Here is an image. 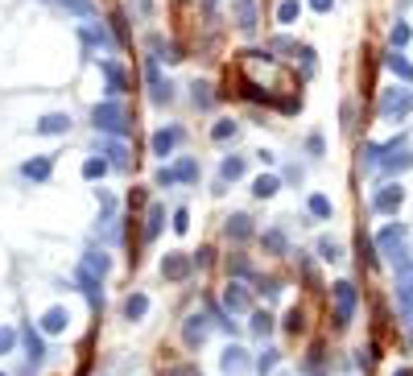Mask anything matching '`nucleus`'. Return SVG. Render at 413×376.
Wrapping results in <instances>:
<instances>
[{
	"mask_svg": "<svg viewBox=\"0 0 413 376\" xmlns=\"http://www.w3.org/2000/svg\"><path fill=\"white\" fill-rule=\"evenodd\" d=\"M331 4H335V0H310V9H315V13H331Z\"/></svg>",
	"mask_w": 413,
	"mask_h": 376,
	"instance_id": "obj_44",
	"label": "nucleus"
},
{
	"mask_svg": "<svg viewBox=\"0 0 413 376\" xmlns=\"http://www.w3.org/2000/svg\"><path fill=\"white\" fill-rule=\"evenodd\" d=\"M413 112V92L409 87H389L380 95V116L392 120V116H409Z\"/></svg>",
	"mask_w": 413,
	"mask_h": 376,
	"instance_id": "obj_2",
	"label": "nucleus"
},
{
	"mask_svg": "<svg viewBox=\"0 0 413 376\" xmlns=\"http://www.w3.org/2000/svg\"><path fill=\"white\" fill-rule=\"evenodd\" d=\"M162 219H166V207H162V203H153V207H149V223H145V240H157Z\"/></svg>",
	"mask_w": 413,
	"mask_h": 376,
	"instance_id": "obj_21",
	"label": "nucleus"
},
{
	"mask_svg": "<svg viewBox=\"0 0 413 376\" xmlns=\"http://www.w3.org/2000/svg\"><path fill=\"white\" fill-rule=\"evenodd\" d=\"M25 348H29V355H33V360H42V339H38L33 331H25Z\"/></svg>",
	"mask_w": 413,
	"mask_h": 376,
	"instance_id": "obj_38",
	"label": "nucleus"
},
{
	"mask_svg": "<svg viewBox=\"0 0 413 376\" xmlns=\"http://www.w3.org/2000/svg\"><path fill=\"white\" fill-rule=\"evenodd\" d=\"M236 133H240V124H236V120H219L215 128H211V137H215V141H232Z\"/></svg>",
	"mask_w": 413,
	"mask_h": 376,
	"instance_id": "obj_29",
	"label": "nucleus"
},
{
	"mask_svg": "<svg viewBox=\"0 0 413 376\" xmlns=\"http://www.w3.org/2000/svg\"><path fill=\"white\" fill-rule=\"evenodd\" d=\"M195 104L198 108H211V87L207 83H195Z\"/></svg>",
	"mask_w": 413,
	"mask_h": 376,
	"instance_id": "obj_37",
	"label": "nucleus"
},
{
	"mask_svg": "<svg viewBox=\"0 0 413 376\" xmlns=\"http://www.w3.org/2000/svg\"><path fill=\"white\" fill-rule=\"evenodd\" d=\"M318 253H322V260H343V248L335 240H318Z\"/></svg>",
	"mask_w": 413,
	"mask_h": 376,
	"instance_id": "obj_34",
	"label": "nucleus"
},
{
	"mask_svg": "<svg viewBox=\"0 0 413 376\" xmlns=\"http://www.w3.org/2000/svg\"><path fill=\"white\" fill-rule=\"evenodd\" d=\"M21 174L25 178H33V182H46L50 174H54V162H50V157H33V162L21 165Z\"/></svg>",
	"mask_w": 413,
	"mask_h": 376,
	"instance_id": "obj_19",
	"label": "nucleus"
},
{
	"mask_svg": "<svg viewBox=\"0 0 413 376\" xmlns=\"http://www.w3.org/2000/svg\"><path fill=\"white\" fill-rule=\"evenodd\" d=\"M331 298H335V327H347L351 314H356V285L339 282L335 289H331Z\"/></svg>",
	"mask_w": 413,
	"mask_h": 376,
	"instance_id": "obj_3",
	"label": "nucleus"
},
{
	"mask_svg": "<svg viewBox=\"0 0 413 376\" xmlns=\"http://www.w3.org/2000/svg\"><path fill=\"white\" fill-rule=\"evenodd\" d=\"M252 219L248 215H236V219H227V236H236V240H244V236H252V228H248Z\"/></svg>",
	"mask_w": 413,
	"mask_h": 376,
	"instance_id": "obj_30",
	"label": "nucleus"
},
{
	"mask_svg": "<svg viewBox=\"0 0 413 376\" xmlns=\"http://www.w3.org/2000/svg\"><path fill=\"white\" fill-rule=\"evenodd\" d=\"M103 174H108V162H103V157H87V162H83V178H87V182H99Z\"/></svg>",
	"mask_w": 413,
	"mask_h": 376,
	"instance_id": "obj_24",
	"label": "nucleus"
},
{
	"mask_svg": "<svg viewBox=\"0 0 413 376\" xmlns=\"http://www.w3.org/2000/svg\"><path fill=\"white\" fill-rule=\"evenodd\" d=\"M397 302H401L405 314H413V277H405V282L397 285Z\"/></svg>",
	"mask_w": 413,
	"mask_h": 376,
	"instance_id": "obj_28",
	"label": "nucleus"
},
{
	"mask_svg": "<svg viewBox=\"0 0 413 376\" xmlns=\"http://www.w3.org/2000/svg\"><path fill=\"white\" fill-rule=\"evenodd\" d=\"M186 219H191V215H186V207H178V211H174V232H186V228H191Z\"/></svg>",
	"mask_w": 413,
	"mask_h": 376,
	"instance_id": "obj_42",
	"label": "nucleus"
},
{
	"mask_svg": "<svg viewBox=\"0 0 413 376\" xmlns=\"http://www.w3.org/2000/svg\"><path fill=\"white\" fill-rule=\"evenodd\" d=\"M13 343H17V331H9V327H4V331H0V355H4V352H13Z\"/></svg>",
	"mask_w": 413,
	"mask_h": 376,
	"instance_id": "obj_39",
	"label": "nucleus"
},
{
	"mask_svg": "<svg viewBox=\"0 0 413 376\" xmlns=\"http://www.w3.org/2000/svg\"><path fill=\"white\" fill-rule=\"evenodd\" d=\"M195 178H198V162H195V157H182V162L170 165V170H166V165L157 170V187H174V182H195Z\"/></svg>",
	"mask_w": 413,
	"mask_h": 376,
	"instance_id": "obj_4",
	"label": "nucleus"
},
{
	"mask_svg": "<svg viewBox=\"0 0 413 376\" xmlns=\"http://www.w3.org/2000/svg\"><path fill=\"white\" fill-rule=\"evenodd\" d=\"M219 174H223V182H236V178H244V157H223Z\"/></svg>",
	"mask_w": 413,
	"mask_h": 376,
	"instance_id": "obj_22",
	"label": "nucleus"
},
{
	"mask_svg": "<svg viewBox=\"0 0 413 376\" xmlns=\"http://www.w3.org/2000/svg\"><path fill=\"white\" fill-rule=\"evenodd\" d=\"M0 376H4V372H0Z\"/></svg>",
	"mask_w": 413,
	"mask_h": 376,
	"instance_id": "obj_46",
	"label": "nucleus"
},
{
	"mask_svg": "<svg viewBox=\"0 0 413 376\" xmlns=\"http://www.w3.org/2000/svg\"><path fill=\"white\" fill-rule=\"evenodd\" d=\"M298 13H302V4H298V0H281V4H277V21H281V25H293V21H298Z\"/></svg>",
	"mask_w": 413,
	"mask_h": 376,
	"instance_id": "obj_25",
	"label": "nucleus"
},
{
	"mask_svg": "<svg viewBox=\"0 0 413 376\" xmlns=\"http://www.w3.org/2000/svg\"><path fill=\"white\" fill-rule=\"evenodd\" d=\"M268 327H273L268 314H252V331H256V335H268Z\"/></svg>",
	"mask_w": 413,
	"mask_h": 376,
	"instance_id": "obj_40",
	"label": "nucleus"
},
{
	"mask_svg": "<svg viewBox=\"0 0 413 376\" xmlns=\"http://www.w3.org/2000/svg\"><path fill=\"white\" fill-rule=\"evenodd\" d=\"M409 38H413V33H409V25H405V21H397V25L389 29V42H392V50H405V46H409Z\"/></svg>",
	"mask_w": 413,
	"mask_h": 376,
	"instance_id": "obj_26",
	"label": "nucleus"
},
{
	"mask_svg": "<svg viewBox=\"0 0 413 376\" xmlns=\"http://www.w3.org/2000/svg\"><path fill=\"white\" fill-rule=\"evenodd\" d=\"M124 314H128V319H145L149 314V298L145 294H132V298L124 302Z\"/></svg>",
	"mask_w": 413,
	"mask_h": 376,
	"instance_id": "obj_23",
	"label": "nucleus"
},
{
	"mask_svg": "<svg viewBox=\"0 0 413 376\" xmlns=\"http://www.w3.org/2000/svg\"><path fill=\"white\" fill-rule=\"evenodd\" d=\"M99 71H103V79H108V92H112V99H120L124 92V74L116 62H108V58H99Z\"/></svg>",
	"mask_w": 413,
	"mask_h": 376,
	"instance_id": "obj_18",
	"label": "nucleus"
},
{
	"mask_svg": "<svg viewBox=\"0 0 413 376\" xmlns=\"http://www.w3.org/2000/svg\"><path fill=\"white\" fill-rule=\"evenodd\" d=\"M219 364H223V372L227 376H244L248 372V352H244V348H227Z\"/></svg>",
	"mask_w": 413,
	"mask_h": 376,
	"instance_id": "obj_11",
	"label": "nucleus"
},
{
	"mask_svg": "<svg viewBox=\"0 0 413 376\" xmlns=\"http://www.w3.org/2000/svg\"><path fill=\"white\" fill-rule=\"evenodd\" d=\"M62 9H71V13H79V17H87L91 13V0H58Z\"/></svg>",
	"mask_w": 413,
	"mask_h": 376,
	"instance_id": "obj_36",
	"label": "nucleus"
},
{
	"mask_svg": "<svg viewBox=\"0 0 413 376\" xmlns=\"http://www.w3.org/2000/svg\"><path fill=\"white\" fill-rule=\"evenodd\" d=\"M265 248H273V253H285V232H265Z\"/></svg>",
	"mask_w": 413,
	"mask_h": 376,
	"instance_id": "obj_35",
	"label": "nucleus"
},
{
	"mask_svg": "<svg viewBox=\"0 0 413 376\" xmlns=\"http://www.w3.org/2000/svg\"><path fill=\"white\" fill-rule=\"evenodd\" d=\"M232 13H236V25L244 33L256 29V0H232Z\"/></svg>",
	"mask_w": 413,
	"mask_h": 376,
	"instance_id": "obj_10",
	"label": "nucleus"
},
{
	"mask_svg": "<svg viewBox=\"0 0 413 376\" xmlns=\"http://www.w3.org/2000/svg\"><path fill=\"white\" fill-rule=\"evenodd\" d=\"M306 207H310L315 219H331V199H327V194H310V203H306Z\"/></svg>",
	"mask_w": 413,
	"mask_h": 376,
	"instance_id": "obj_27",
	"label": "nucleus"
},
{
	"mask_svg": "<svg viewBox=\"0 0 413 376\" xmlns=\"http://www.w3.org/2000/svg\"><path fill=\"white\" fill-rule=\"evenodd\" d=\"M74 277H79V285H83L87 302H91V306H99V302H103V294H99V277L91 273V269H83V265H79V273H74Z\"/></svg>",
	"mask_w": 413,
	"mask_h": 376,
	"instance_id": "obj_16",
	"label": "nucleus"
},
{
	"mask_svg": "<svg viewBox=\"0 0 413 376\" xmlns=\"http://www.w3.org/2000/svg\"><path fill=\"white\" fill-rule=\"evenodd\" d=\"M223 306H227V310H232V314H244V310H248V289H244L240 282H227V289H223Z\"/></svg>",
	"mask_w": 413,
	"mask_h": 376,
	"instance_id": "obj_9",
	"label": "nucleus"
},
{
	"mask_svg": "<svg viewBox=\"0 0 413 376\" xmlns=\"http://www.w3.org/2000/svg\"><path fill=\"white\" fill-rule=\"evenodd\" d=\"M145 79H149V92L157 104H170V83H162V71H157V58H149L145 62Z\"/></svg>",
	"mask_w": 413,
	"mask_h": 376,
	"instance_id": "obj_8",
	"label": "nucleus"
},
{
	"mask_svg": "<svg viewBox=\"0 0 413 376\" xmlns=\"http://www.w3.org/2000/svg\"><path fill=\"white\" fill-rule=\"evenodd\" d=\"M401 240H405V228H401V223H389V228H380V236H376V244H380V248H385L389 257H397Z\"/></svg>",
	"mask_w": 413,
	"mask_h": 376,
	"instance_id": "obj_14",
	"label": "nucleus"
},
{
	"mask_svg": "<svg viewBox=\"0 0 413 376\" xmlns=\"http://www.w3.org/2000/svg\"><path fill=\"white\" fill-rule=\"evenodd\" d=\"M182 339H186L191 348H198V343L207 339V319H203V314H191V319H186V327H182Z\"/></svg>",
	"mask_w": 413,
	"mask_h": 376,
	"instance_id": "obj_17",
	"label": "nucleus"
},
{
	"mask_svg": "<svg viewBox=\"0 0 413 376\" xmlns=\"http://www.w3.org/2000/svg\"><path fill=\"white\" fill-rule=\"evenodd\" d=\"M397 376H413V368H397Z\"/></svg>",
	"mask_w": 413,
	"mask_h": 376,
	"instance_id": "obj_45",
	"label": "nucleus"
},
{
	"mask_svg": "<svg viewBox=\"0 0 413 376\" xmlns=\"http://www.w3.org/2000/svg\"><path fill=\"white\" fill-rule=\"evenodd\" d=\"M33 133L38 137H62V133H71V116L67 112H46V116L33 124Z\"/></svg>",
	"mask_w": 413,
	"mask_h": 376,
	"instance_id": "obj_6",
	"label": "nucleus"
},
{
	"mask_svg": "<svg viewBox=\"0 0 413 376\" xmlns=\"http://www.w3.org/2000/svg\"><path fill=\"white\" fill-rule=\"evenodd\" d=\"M277 190H281V182H277L273 174H261V178L252 182V194H256V199H273Z\"/></svg>",
	"mask_w": 413,
	"mask_h": 376,
	"instance_id": "obj_20",
	"label": "nucleus"
},
{
	"mask_svg": "<svg viewBox=\"0 0 413 376\" xmlns=\"http://www.w3.org/2000/svg\"><path fill=\"white\" fill-rule=\"evenodd\" d=\"M385 67H389V71L397 74L401 83H409V87H413V62L405 58V54H401V50H392L389 58H385Z\"/></svg>",
	"mask_w": 413,
	"mask_h": 376,
	"instance_id": "obj_15",
	"label": "nucleus"
},
{
	"mask_svg": "<svg viewBox=\"0 0 413 376\" xmlns=\"http://www.w3.org/2000/svg\"><path fill=\"white\" fill-rule=\"evenodd\" d=\"M409 165H413V153H397V157L385 162V174H401V170H409Z\"/></svg>",
	"mask_w": 413,
	"mask_h": 376,
	"instance_id": "obj_33",
	"label": "nucleus"
},
{
	"mask_svg": "<svg viewBox=\"0 0 413 376\" xmlns=\"http://www.w3.org/2000/svg\"><path fill=\"white\" fill-rule=\"evenodd\" d=\"M401 203H405V190H401V182L380 187L376 194H372V211H380V215H397V211H401Z\"/></svg>",
	"mask_w": 413,
	"mask_h": 376,
	"instance_id": "obj_5",
	"label": "nucleus"
},
{
	"mask_svg": "<svg viewBox=\"0 0 413 376\" xmlns=\"http://www.w3.org/2000/svg\"><path fill=\"white\" fill-rule=\"evenodd\" d=\"M178 141H182V128H157L153 141H149V149H153V157H170Z\"/></svg>",
	"mask_w": 413,
	"mask_h": 376,
	"instance_id": "obj_7",
	"label": "nucleus"
},
{
	"mask_svg": "<svg viewBox=\"0 0 413 376\" xmlns=\"http://www.w3.org/2000/svg\"><path fill=\"white\" fill-rule=\"evenodd\" d=\"M191 273V260L182 257V253H170V257L162 260V277H170V282H182Z\"/></svg>",
	"mask_w": 413,
	"mask_h": 376,
	"instance_id": "obj_12",
	"label": "nucleus"
},
{
	"mask_svg": "<svg viewBox=\"0 0 413 376\" xmlns=\"http://www.w3.org/2000/svg\"><path fill=\"white\" fill-rule=\"evenodd\" d=\"M99 153L112 157V165H124V145L120 141H99Z\"/></svg>",
	"mask_w": 413,
	"mask_h": 376,
	"instance_id": "obj_32",
	"label": "nucleus"
},
{
	"mask_svg": "<svg viewBox=\"0 0 413 376\" xmlns=\"http://www.w3.org/2000/svg\"><path fill=\"white\" fill-rule=\"evenodd\" d=\"M256 368H261V376H265V372H273V368H277V352H265L261 360H256Z\"/></svg>",
	"mask_w": 413,
	"mask_h": 376,
	"instance_id": "obj_41",
	"label": "nucleus"
},
{
	"mask_svg": "<svg viewBox=\"0 0 413 376\" xmlns=\"http://www.w3.org/2000/svg\"><path fill=\"white\" fill-rule=\"evenodd\" d=\"M83 269H91L96 277H103V273H108V257H103V253H87V257H83Z\"/></svg>",
	"mask_w": 413,
	"mask_h": 376,
	"instance_id": "obj_31",
	"label": "nucleus"
},
{
	"mask_svg": "<svg viewBox=\"0 0 413 376\" xmlns=\"http://www.w3.org/2000/svg\"><path fill=\"white\" fill-rule=\"evenodd\" d=\"M285 327H290V331L302 327V314H298V310H290V314H285Z\"/></svg>",
	"mask_w": 413,
	"mask_h": 376,
	"instance_id": "obj_43",
	"label": "nucleus"
},
{
	"mask_svg": "<svg viewBox=\"0 0 413 376\" xmlns=\"http://www.w3.org/2000/svg\"><path fill=\"white\" fill-rule=\"evenodd\" d=\"M91 124H96L99 133H108V137H124L128 133V116H124V104L120 99H103L91 108Z\"/></svg>",
	"mask_w": 413,
	"mask_h": 376,
	"instance_id": "obj_1",
	"label": "nucleus"
},
{
	"mask_svg": "<svg viewBox=\"0 0 413 376\" xmlns=\"http://www.w3.org/2000/svg\"><path fill=\"white\" fill-rule=\"evenodd\" d=\"M67 323H71V314H67L62 306H50L46 314H42V331H46V335H62Z\"/></svg>",
	"mask_w": 413,
	"mask_h": 376,
	"instance_id": "obj_13",
	"label": "nucleus"
}]
</instances>
